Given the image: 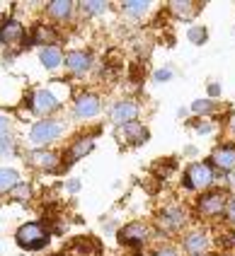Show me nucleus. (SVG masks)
Returning a JSON list of instances; mask_svg holds the SVG:
<instances>
[{"mask_svg": "<svg viewBox=\"0 0 235 256\" xmlns=\"http://www.w3.org/2000/svg\"><path fill=\"white\" fill-rule=\"evenodd\" d=\"M184 249L189 252L191 256H199L204 254L206 249H208V234L206 232H189L187 237H184Z\"/></svg>", "mask_w": 235, "mask_h": 256, "instance_id": "nucleus-14", "label": "nucleus"}, {"mask_svg": "<svg viewBox=\"0 0 235 256\" xmlns=\"http://www.w3.org/2000/svg\"><path fill=\"white\" fill-rule=\"evenodd\" d=\"M10 194H13V198H17V200H27L32 196V188H30V184H17Z\"/></svg>", "mask_w": 235, "mask_h": 256, "instance_id": "nucleus-25", "label": "nucleus"}, {"mask_svg": "<svg viewBox=\"0 0 235 256\" xmlns=\"http://www.w3.org/2000/svg\"><path fill=\"white\" fill-rule=\"evenodd\" d=\"M138 116V104L136 102H119L117 106H112V121L117 124H131Z\"/></svg>", "mask_w": 235, "mask_h": 256, "instance_id": "nucleus-12", "label": "nucleus"}, {"mask_svg": "<svg viewBox=\"0 0 235 256\" xmlns=\"http://www.w3.org/2000/svg\"><path fill=\"white\" fill-rule=\"evenodd\" d=\"M211 130H213V126H208V124H196V133H201V136L211 133Z\"/></svg>", "mask_w": 235, "mask_h": 256, "instance_id": "nucleus-32", "label": "nucleus"}, {"mask_svg": "<svg viewBox=\"0 0 235 256\" xmlns=\"http://www.w3.org/2000/svg\"><path fill=\"white\" fill-rule=\"evenodd\" d=\"M66 66H68V70L71 72H85L92 66V56H90L88 51H71L68 56H66Z\"/></svg>", "mask_w": 235, "mask_h": 256, "instance_id": "nucleus-15", "label": "nucleus"}, {"mask_svg": "<svg viewBox=\"0 0 235 256\" xmlns=\"http://www.w3.org/2000/svg\"><path fill=\"white\" fill-rule=\"evenodd\" d=\"M30 162L34 167H42V170H54L59 164V155L56 152H46V150H34Z\"/></svg>", "mask_w": 235, "mask_h": 256, "instance_id": "nucleus-17", "label": "nucleus"}, {"mask_svg": "<svg viewBox=\"0 0 235 256\" xmlns=\"http://www.w3.org/2000/svg\"><path fill=\"white\" fill-rule=\"evenodd\" d=\"M225 213H228V220H230V222H235V198H228Z\"/></svg>", "mask_w": 235, "mask_h": 256, "instance_id": "nucleus-29", "label": "nucleus"}, {"mask_svg": "<svg viewBox=\"0 0 235 256\" xmlns=\"http://www.w3.org/2000/svg\"><path fill=\"white\" fill-rule=\"evenodd\" d=\"M8 130H10L8 118H3V116H0V140H3V138H8Z\"/></svg>", "mask_w": 235, "mask_h": 256, "instance_id": "nucleus-31", "label": "nucleus"}, {"mask_svg": "<svg viewBox=\"0 0 235 256\" xmlns=\"http://www.w3.org/2000/svg\"><path fill=\"white\" fill-rule=\"evenodd\" d=\"M124 10L129 14H141L143 10H148V2L146 0H126L124 2Z\"/></svg>", "mask_w": 235, "mask_h": 256, "instance_id": "nucleus-24", "label": "nucleus"}, {"mask_svg": "<svg viewBox=\"0 0 235 256\" xmlns=\"http://www.w3.org/2000/svg\"><path fill=\"white\" fill-rule=\"evenodd\" d=\"M230 182H233V184H235V172H233V174H230Z\"/></svg>", "mask_w": 235, "mask_h": 256, "instance_id": "nucleus-36", "label": "nucleus"}, {"mask_svg": "<svg viewBox=\"0 0 235 256\" xmlns=\"http://www.w3.org/2000/svg\"><path fill=\"white\" fill-rule=\"evenodd\" d=\"M22 36H25V29H22V24H20L17 20L3 22V27H0V42L3 44H8V46L20 44L22 42Z\"/></svg>", "mask_w": 235, "mask_h": 256, "instance_id": "nucleus-13", "label": "nucleus"}, {"mask_svg": "<svg viewBox=\"0 0 235 256\" xmlns=\"http://www.w3.org/2000/svg\"><path fill=\"white\" fill-rule=\"evenodd\" d=\"M172 75H175V72L170 70V68H160V70L153 72V78H155L158 82H167V80H172Z\"/></svg>", "mask_w": 235, "mask_h": 256, "instance_id": "nucleus-28", "label": "nucleus"}, {"mask_svg": "<svg viewBox=\"0 0 235 256\" xmlns=\"http://www.w3.org/2000/svg\"><path fill=\"white\" fill-rule=\"evenodd\" d=\"M20 184V174L15 170H0V194H8Z\"/></svg>", "mask_w": 235, "mask_h": 256, "instance_id": "nucleus-21", "label": "nucleus"}, {"mask_svg": "<svg viewBox=\"0 0 235 256\" xmlns=\"http://www.w3.org/2000/svg\"><path fill=\"white\" fill-rule=\"evenodd\" d=\"M206 90H208V94H211V97H218V94H220V87L218 85H208Z\"/></svg>", "mask_w": 235, "mask_h": 256, "instance_id": "nucleus-34", "label": "nucleus"}, {"mask_svg": "<svg viewBox=\"0 0 235 256\" xmlns=\"http://www.w3.org/2000/svg\"><path fill=\"white\" fill-rule=\"evenodd\" d=\"M10 145H13V142H10V138H3V140H0V155H8V152L13 150Z\"/></svg>", "mask_w": 235, "mask_h": 256, "instance_id": "nucleus-30", "label": "nucleus"}, {"mask_svg": "<svg viewBox=\"0 0 235 256\" xmlns=\"http://www.w3.org/2000/svg\"><path fill=\"white\" fill-rule=\"evenodd\" d=\"M184 222H187V215H184V210H179V208H167V210H162L160 218H158V225H160V230H165V232H177Z\"/></svg>", "mask_w": 235, "mask_h": 256, "instance_id": "nucleus-8", "label": "nucleus"}, {"mask_svg": "<svg viewBox=\"0 0 235 256\" xmlns=\"http://www.w3.org/2000/svg\"><path fill=\"white\" fill-rule=\"evenodd\" d=\"M34 42L46 44V46H54V42H56V32H54L51 27H37L34 29Z\"/></svg>", "mask_w": 235, "mask_h": 256, "instance_id": "nucleus-22", "label": "nucleus"}, {"mask_svg": "<svg viewBox=\"0 0 235 256\" xmlns=\"http://www.w3.org/2000/svg\"><path fill=\"white\" fill-rule=\"evenodd\" d=\"M213 109V104L208 100H196V102H191V112L194 114H208Z\"/></svg>", "mask_w": 235, "mask_h": 256, "instance_id": "nucleus-27", "label": "nucleus"}, {"mask_svg": "<svg viewBox=\"0 0 235 256\" xmlns=\"http://www.w3.org/2000/svg\"><path fill=\"white\" fill-rule=\"evenodd\" d=\"M211 184H213V170L208 162H196L187 170V176H184L187 188H208Z\"/></svg>", "mask_w": 235, "mask_h": 256, "instance_id": "nucleus-2", "label": "nucleus"}, {"mask_svg": "<svg viewBox=\"0 0 235 256\" xmlns=\"http://www.w3.org/2000/svg\"><path fill=\"white\" fill-rule=\"evenodd\" d=\"M158 256H177V254H175V252H170V249H165V252H160Z\"/></svg>", "mask_w": 235, "mask_h": 256, "instance_id": "nucleus-35", "label": "nucleus"}, {"mask_svg": "<svg viewBox=\"0 0 235 256\" xmlns=\"http://www.w3.org/2000/svg\"><path fill=\"white\" fill-rule=\"evenodd\" d=\"M187 39H189L191 44H196V46H201V44L208 39V29L199 27V24H196V27H189L187 29Z\"/></svg>", "mask_w": 235, "mask_h": 256, "instance_id": "nucleus-23", "label": "nucleus"}, {"mask_svg": "<svg viewBox=\"0 0 235 256\" xmlns=\"http://www.w3.org/2000/svg\"><path fill=\"white\" fill-rule=\"evenodd\" d=\"M15 240L22 249L34 252V249L46 246V242H49V232H46V228L44 225H39V222H25L22 228L17 230Z\"/></svg>", "mask_w": 235, "mask_h": 256, "instance_id": "nucleus-1", "label": "nucleus"}, {"mask_svg": "<svg viewBox=\"0 0 235 256\" xmlns=\"http://www.w3.org/2000/svg\"><path fill=\"white\" fill-rule=\"evenodd\" d=\"M68 191H71V194H78V191H80V182H78V179H71V182H68Z\"/></svg>", "mask_w": 235, "mask_h": 256, "instance_id": "nucleus-33", "label": "nucleus"}, {"mask_svg": "<svg viewBox=\"0 0 235 256\" xmlns=\"http://www.w3.org/2000/svg\"><path fill=\"white\" fill-rule=\"evenodd\" d=\"M211 164H216L218 170L235 172V150L230 148V145L216 148V150H213V155H211Z\"/></svg>", "mask_w": 235, "mask_h": 256, "instance_id": "nucleus-11", "label": "nucleus"}, {"mask_svg": "<svg viewBox=\"0 0 235 256\" xmlns=\"http://www.w3.org/2000/svg\"><path fill=\"white\" fill-rule=\"evenodd\" d=\"M56 109H59V100H56L51 92L39 90V92L32 94V112L46 116V114H51V112H56Z\"/></svg>", "mask_w": 235, "mask_h": 256, "instance_id": "nucleus-7", "label": "nucleus"}, {"mask_svg": "<svg viewBox=\"0 0 235 256\" xmlns=\"http://www.w3.org/2000/svg\"><path fill=\"white\" fill-rule=\"evenodd\" d=\"M68 254L71 256H102V246L95 237H78L68 244Z\"/></svg>", "mask_w": 235, "mask_h": 256, "instance_id": "nucleus-6", "label": "nucleus"}, {"mask_svg": "<svg viewBox=\"0 0 235 256\" xmlns=\"http://www.w3.org/2000/svg\"><path fill=\"white\" fill-rule=\"evenodd\" d=\"M83 8H85L90 14H100V12H104L107 2H102V0H85V2H83Z\"/></svg>", "mask_w": 235, "mask_h": 256, "instance_id": "nucleus-26", "label": "nucleus"}, {"mask_svg": "<svg viewBox=\"0 0 235 256\" xmlns=\"http://www.w3.org/2000/svg\"><path fill=\"white\" fill-rule=\"evenodd\" d=\"M225 206H228V196H225L223 191H208L206 196L199 198V210H201V215H206V218H213V215L223 213Z\"/></svg>", "mask_w": 235, "mask_h": 256, "instance_id": "nucleus-4", "label": "nucleus"}, {"mask_svg": "<svg viewBox=\"0 0 235 256\" xmlns=\"http://www.w3.org/2000/svg\"><path fill=\"white\" fill-rule=\"evenodd\" d=\"M42 63H44V68H49V70H56L61 66V60H63V54H61V48H56V46H46V48H42Z\"/></svg>", "mask_w": 235, "mask_h": 256, "instance_id": "nucleus-18", "label": "nucleus"}, {"mask_svg": "<svg viewBox=\"0 0 235 256\" xmlns=\"http://www.w3.org/2000/svg\"><path fill=\"white\" fill-rule=\"evenodd\" d=\"M71 10H73L71 0H54V2H49V14L56 17V20H66L71 14Z\"/></svg>", "mask_w": 235, "mask_h": 256, "instance_id": "nucleus-20", "label": "nucleus"}, {"mask_svg": "<svg viewBox=\"0 0 235 256\" xmlns=\"http://www.w3.org/2000/svg\"><path fill=\"white\" fill-rule=\"evenodd\" d=\"M233 130H235V121H233Z\"/></svg>", "mask_w": 235, "mask_h": 256, "instance_id": "nucleus-37", "label": "nucleus"}, {"mask_svg": "<svg viewBox=\"0 0 235 256\" xmlns=\"http://www.w3.org/2000/svg\"><path fill=\"white\" fill-rule=\"evenodd\" d=\"M59 136H61V124L59 121H49V118L34 124L30 130V138L34 145H46V142L56 140Z\"/></svg>", "mask_w": 235, "mask_h": 256, "instance_id": "nucleus-3", "label": "nucleus"}, {"mask_svg": "<svg viewBox=\"0 0 235 256\" xmlns=\"http://www.w3.org/2000/svg\"><path fill=\"white\" fill-rule=\"evenodd\" d=\"M150 232H153V230L148 228L146 222H131V225L119 230V242L138 246V244H143L148 237H150Z\"/></svg>", "mask_w": 235, "mask_h": 256, "instance_id": "nucleus-5", "label": "nucleus"}, {"mask_svg": "<svg viewBox=\"0 0 235 256\" xmlns=\"http://www.w3.org/2000/svg\"><path fill=\"white\" fill-rule=\"evenodd\" d=\"M73 112H75V116H80V118H92V116L100 114V100H97L95 94H83V97L75 100Z\"/></svg>", "mask_w": 235, "mask_h": 256, "instance_id": "nucleus-9", "label": "nucleus"}, {"mask_svg": "<svg viewBox=\"0 0 235 256\" xmlns=\"http://www.w3.org/2000/svg\"><path fill=\"white\" fill-rule=\"evenodd\" d=\"M233 244H235V234H233Z\"/></svg>", "mask_w": 235, "mask_h": 256, "instance_id": "nucleus-38", "label": "nucleus"}, {"mask_svg": "<svg viewBox=\"0 0 235 256\" xmlns=\"http://www.w3.org/2000/svg\"><path fill=\"white\" fill-rule=\"evenodd\" d=\"M95 150V140L92 138H80V140H75L71 145V150H68V162H78V160H83L85 155H90Z\"/></svg>", "mask_w": 235, "mask_h": 256, "instance_id": "nucleus-16", "label": "nucleus"}, {"mask_svg": "<svg viewBox=\"0 0 235 256\" xmlns=\"http://www.w3.org/2000/svg\"><path fill=\"white\" fill-rule=\"evenodd\" d=\"M121 138L129 142V145H143L148 140V128L138 121H131V124H124L121 126Z\"/></svg>", "mask_w": 235, "mask_h": 256, "instance_id": "nucleus-10", "label": "nucleus"}, {"mask_svg": "<svg viewBox=\"0 0 235 256\" xmlns=\"http://www.w3.org/2000/svg\"><path fill=\"white\" fill-rule=\"evenodd\" d=\"M170 12L175 14L177 20H191L196 10H194V2H187V0H172L170 2Z\"/></svg>", "mask_w": 235, "mask_h": 256, "instance_id": "nucleus-19", "label": "nucleus"}]
</instances>
